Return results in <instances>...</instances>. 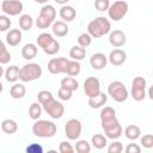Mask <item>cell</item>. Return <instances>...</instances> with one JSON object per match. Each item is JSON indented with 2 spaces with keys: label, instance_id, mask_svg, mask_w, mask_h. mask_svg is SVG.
Masks as SVG:
<instances>
[{
  "label": "cell",
  "instance_id": "7a4b0ae2",
  "mask_svg": "<svg viewBox=\"0 0 153 153\" xmlns=\"http://www.w3.org/2000/svg\"><path fill=\"white\" fill-rule=\"evenodd\" d=\"M110 31H111L110 20L103 16L92 19L87 24V32L93 38H100V37L110 33Z\"/></svg>",
  "mask_w": 153,
  "mask_h": 153
},
{
  "label": "cell",
  "instance_id": "5bb4252c",
  "mask_svg": "<svg viewBox=\"0 0 153 153\" xmlns=\"http://www.w3.org/2000/svg\"><path fill=\"white\" fill-rule=\"evenodd\" d=\"M24 6L20 0H2L1 11L7 16H18L22 13Z\"/></svg>",
  "mask_w": 153,
  "mask_h": 153
},
{
  "label": "cell",
  "instance_id": "4fadbf2b",
  "mask_svg": "<svg viewBox=\"0 0 153 153\" xmlns=\"http://www.w3.org/2000/svg\"><path fill=\"white\" fill-rule=\"evenodd\" d=\"M69 60L66 57H54L48 62V71L51 74H66Z\"/></svg>",
  "mask_w": 153,
  "mask_h": 153
},
{
  "label": "cell",
  "instance_id": "9a60e30c",
  "mask_svg": "<svg viewBox=\"0 0 153 153\" xmlns=\"http://www.w3.org/2000/svg\"><path fill=\"white\" fill-rule=\"evenodd\" d=\"M109 42L112 47L120 48L126 44L127 42V36L122 30H112L109 33Z\"/></svg>",
  "mask_w": 153,
  "mask_h": 153
},
{
  "label": "cell",
  "instance_id": "d6986e66",
  "mask_svg": "<svg viewBox=\"0 0 153 153\" xmlns=\"http://www.w3.org/2000/svg\"><path fill=\"white\" fill-rule=\"evenodd\" d=\"M51 31H53V35H55L56 37H65L68 33L69 27H68V25H67L66 22H63V20H56L51 25Z\"/></svg>",
  "mask_w": 153,
  "mask_h": 153
},
{
  "label": "cell",
  "instance_id": "e575fe53",
  "mask_svg": "<svg viewBox=\"0 0 153 153\" xmlns=\"http://www.w3.org/2000/svg\"><path fill=\"white\" fill-rule=\"evenodd\" d=\"M11 54H10V51L7 50V48H6V45H5V43H1V50H0V62L2 63V65H6V63H8L10 61H11Z\"/></svg>",
  "mask_w": 153,
  "mask_h": 153
},
{
  "label": "cell",
  "instance_id": "484cf974",
  "mask_svg": "<svg viewBox=\"0 0 153 153\" xmlns=\"http://www.w3.org/2000/svg\"><path fill=\"white\" fill-rule=\"evenodd\" d=\"M1 130L6 134H14L18 130V123L14 120L6 118L1 122Z\"/></svg>",
  "mask_w": 153,
  "mask_h": 153
},
{
  "label": "cell",
  "instance_id": "74e56055",
  "mask_svg": "<svg viewBox=\"0 0 153 153\" xmlns=\"http://www.w3.org/2000/svg\"><path fill=\"white\" fill-rule=\"evenodd\" d=\"M140 143L142 147H145L147 149L153 148V135L152 134H145L143 136H141Z\"/></svg>",
  "mask_w": 153,
  "mask_h": 153
},
{
  "label": "cell",
  "instance_id": "277c9868",
  "mask_svg": "<svg viewBox=\"0 0 153 153\" xmlns=\"http://www.w3.org/2000/svg\"><path fill=\"white\" fill-rule=\"evenodd\" d=\"M36 43L43 49L47 55H55L60 50V43L49 32H42L41 35H38L36 38Z\"/></svg>",
  "mask_w": 153,
  "mask_h": 153
},
{
  "label": "cell",
  "instance_id": "bcb514c9",
  "mask_svg": "<svg viewBox=\"0 0 153 153\" xmlns=\"http://www.w3.org/2000/svg\"><path fill=\"white\" fill-rule=\"evenodd\" d=\"M54 1H55L56 4H59V5H62V6H63V5H67V2H68L69 0H54Z\"/></svg>",
  "mask_w": 153,
  "mask_h": 153
},
{
  "label": "cell",
  "instance_id": "ac0fdd59",
  "mask_svg": "<svg viewBox=\"0 0 153 153\" xmlns=\"http://www.w3.org/2000/svg\"><path fill=\"white\" fill-rule=\"evenodd\" d=\"M59 14H60V18H61L63 22L68 23V22H73V20L75 19V17H76V11H75V8H74L73 6L63 5V6L60 8Z\"/></svg>",
  "mask_w": 153,
  "mask_h": 153
},
{
  "label": "cell",
  "instance_id": "d6a6232c",
  "mask_svg": "<svg viewBox=\"0 0 153 153\" xmlns=\"http://www.w3.org/2000/svg\"><path fill=\"white\" fill-rule=\"evenodd\" d=\"M74 148L78 153H90L91 152V143L87 140H78Z\"/></svg>",
  "mask_w": 153,
  "mask_h": 153
},
{
  "label": "cell",
  "instance_id": "f1b7e54d",
  "mask_svg": "<svg viewBox=\"0 0 153 153\" xmlns=\"http://www.w3.org/2000/svg\"><path fill=\"white\" fill-rule=\"evenodd\" d=\"M42 110H43V106L39 102H36V103H32L29 108V117L31 120H39L41 115H42Z\"/></svg>",
  "mask_w": 153,
  "mask_h": 153
},
{
  "label": "cell",
  "instance_id": "3957f363",
  "mask_svg": "<svg viewBox=\"0 0 153 153\" xmlns=\"http://www.w3.org/2000/svg\"><path fill=\"white\" fill-rule=\"evenodd\" d=\"M56 130H57L56 124L48 120H37L32 126L33 135L42 139L53 137L56 134Z\"/></svg>",
  "mask_w": 153,
  "mask_h": 153
},
{
  "label": "cell",
  "instance_id": "cb8c5ba5",
  "mask_svg": "<svg viewBox=\"0 0 153 153\" xmlns=\"http://www.w3.org/2000/svg\"><path fill=\"white\" fill-rule=\"evenodd\" d=\"M108 102V96L104 93V92H100L97 97H93V98H88V106L91 109H99L102 108L103 105H105V103Z\"/></svg>",
  "mask_w": 153,
  "mask_h": 153
},
{
  "label": "cell",
  "instance_id": "603a6c76",
  "mask_svg": "<svg viewBox=\"0 0 153 153\" xmlns=\"http://www.w3.org/2000/svg\"><path fill=\"white\" fill-rule=\"evenodd\" d=\"M37 55V45L35 43H26L23 48H22V56L23 59L30 61L33 60Z\"/></svg>",
  "mask_w": 153,
  "mask_h": 153
},
{
  "label": "cell",
  "instance_id": "ee69618b",
  "mask_svg": "<svg viewBox=\"0 0 153 153\" xmlns=\"http://www.w3.org/2000/svg\"><path fill=\"white\" fill-rule=\"evenodd\" d=\"M124 149L127 153H140L141 152V147L137 143H129Z\"/></svg>",
  "mask_w": 153,
  "mask_h": 153
},
{
  "label": "cell",
  "instance_id": "4316f807",
  "mask_svg": "<svg viewBox=\"0 0 153 153\" xmlns=\"http://www.w3.org/2000/svg\"><path fill=\"white\" fill-rule=\"evenodd\" d=\"M124 135L129 140H136L141 136V129L135 124H129L124 129Z\"/></svg>",
  "mask_w": 153,
  "mask_h": 153
},
{
  "label": "cell",
  "instance_id": "b9f144b4",
  "mask_svg": "<svg viewBox=\"0 0 153 153\" xmlns=\"http://www.w3.org/2000/svg\"><path fill=\"white\" fill-rule=\"evenodd\" d=\"M59 151L61 153H73L75 151V148L72 146V143H69L68 141H62L59 145Z\"/></svg>",
  "mask_w": 153,
  "mask_h": 153
},
{
  "label": "cell",
  "instance_id": "5b68a950",
  "mask_svg": "<svg viewBox=\"0 0 153 153\" xmlns=\"http://www.w3.org/2000/svg\"><path fill=\"white\" fill-rule=\"evenodd\" d=\"M56 18V10L53 5H44L41 8L39 16L36 18V26L38 29H47L55 22Z\"/></svg>",
  "mask_w": 153,
  "mask_h": 153
},
{
  "label": "cell",
  "instance_id": "f546056e",
  "mask_svg": "<svg viewBox=\"0 0 153 153\" xmlns=\"http://www.w3.org/2000/svg\"><path fill=\"white\" fill-rule=\"evenodd\" d=\"M106 143H108L106 136H104L103 134H94L91 137V145L96 149H103V148H105Z\"/></svg>",
  "mask_w": 153,
  "mask_h": 153
},
{
  "label": "cell",
  "instance_id": "60d3db41",
  "mask_svg": "<svg viewBox=\"0 0 153 153\" xmlns=\"http://www.w3.org/2000/svg\"><path fill=\"white\" fill-rule=\"evenodd\" d=\"M11 19L6 14L0 16V31H7L11 27Z\"/></svg>",
  "mask_w": 153,
  "mask_h": 153
},
{
  "label": "cell",
  "instance_id": "8fae6325",
  "mask_svg": "<svg viewBox=\"0 0 153 153\" xmlns=\"http://www.w3.org/2000/svg\"><path fill=\"white\" fill-rule=\"evenodd\" d=\"M82 131V124L78 118H71L65 124V134L68 140H78Z\"/></svg>",
  "mask_w": 153,
  "mask_h": 153
},
{
  "label": "cell",
  "instance_id": "ffe728a7",
  "mask_svg": "<svg viewBox=\"0 0 153 153\" xmlns=\"http://www.w3.org/2000/svg\"><path fill=\"white\" fill-rule=\"evenodd\" d=\"M22 42V31L19 29H12L6 33V43L10 47H17Z\"/></svg>",
  "mask_w": 153,
  "mask_h": 153
},
{
  "label": "cell",
  "instance_id": "d4e9b609",
  "mask_svg": "<svg viewBox=\"0 0 153 153\" xmlns=\"http://www.w3.org/2000/svg\"><path fill=\"white\" fill-rule=\"evenodd\" d=\"M86 56V48H82L80 47L79 44L78 45H73L69 50V57L72 60H76V61H81L84 60Z\"/></svg>",
  "mask_w": 153,
  "mask_h": 153
},
{
  "label": "cell",
  "instance_id": "7dc6e473",
  "mask_svg": "<svg viewBox=\"0 0 153 153\" xmlns=\"http://www.w3.org/2000/svg\"><path fill=\"white\" fill-rule=\"evenodd\" d=\"M37 4H47L49 0H35Z\"/></svg>",
  "mask_w": 153,
  "mask_h": 153
},
{
  "label": "cell",
  "instance_id": "6da1fadb",
  "mask_svg": "<svg viewBox=\"0 0 153 153\" xmlns=\"http://www.w3.org/2000/svg\"><path fill=\"white\" fill-rule=\"evenodd\" d=\"M99 117H100L102 128H103L106 137L116 140L122 135L123 129L116 117V111L114 110V108H111V106L103 108L100 110Z\"/></svg>",
  "mask_w": 153,
  "mask_h": 153
},
{
  "label": "cell",
  "instance_id": "836d02e7",
  "mask_svg": "<svg viewBox=\"0 0 153 153\" xmlns=\"http://www.w3.org/2000/svg\"><path fill=\"white\" fill-rule=\"evenodd\" d=\"M92 36L88 33V32H82V33H80L79 35V37H78V44L80 45V47H82V48H87L91 43H92Z\"/></svg>",
  "mask_w": 153,
  "mask_h": 153
},
{
  "label": "cell",
  "instance_id": "7c38bea8",
  "mask_svg": "<svg viewBox=\"0 0 153 153\" xmlns=\"http://www.w3.org/2000/svg\"><path fill=\"white\" fill-rule=\"evenodd\" d=\"M84 92L88 98L97 97L100 91V81L96 76H88L84 81Z\"/></svg>",
  "mask_w": 153,
  "mask_h": 153
},
{
  "label": "cell",
  "instance_id": "7402d4cb",
  "mask_svg": "<svg viewBox=\"0 0 153 153\" xmlns=\"http://www.w3.org/2000/svg\"><path fill=\"white\" fill-rule=\"evenodd\" d=\"M19 73H20V68L18 66H16V65H12V66L6 68V71L4 73V76H5L6 81L14 84L19 79Z\"/></svg>",
  "mask_w": 153,
  "mask_h": 153
},
{
  "label": "cell",
  "instance_id": "e0dca14e",
  "mask_svg": "<svg viewBox=\"0 0 153 153\" xmlns=\"http://www.w3.org/2000/svg\"><path fill=\"white\" fill-rule=\"evenodd\" d=\"M108 61L109 59L103 53H96L90 57V65L96 71H102L103 68H105L108 65Z\"/></svg>",
  "mask_w": 153,
  "mask_h": 153
},
{
  "label": "cell",
  "instance_id": "44dd1931",
  "mask_svg": "<svg viewBox=\"0 0 153 153\" xmlns=\"http://www.w3.org/2000/svg\"><path fill=\"white\" fill-rule=\"evenodd\" d=\"M26 94V87L22 82H14L10 88V96L14 99H22Z\"/></svg>",
  "mask_w": 153,
  "mask_h": 153
},
{
  "label": "cell",
  "instance_id": "8992f818",
  "mask_svg": "<svg viewBox=\"0 0 153 153\" xmlns=\"http://www.w3.org/2000/svg\"><path fill=\"white\" fill-rule=\"evenodd\" d=\"M42 67L36 63V62H29L26 65H24L20 68V73H19V79L23 82H29V81H33L37 80L42 76Z\"/></svg>",
  "mask_w": 153,
  "mask_h": 153
},
{
  "label": "cell",
  "instance_id": "4dcf8cb0",
  "mask_svg": "<svg viewBox=\"0 0 153 153\" xmlns=\"http://www.w3.org/2000/svg\"><path fill=\"white\" fill-rule=\"evenodd\" d=\"M80 71H81V66H80L79 61H76V60H69L66 74L69 75V76H75V75H78L80 73Z\"/></svg>",
  "mask_w": 153,
  "mask_h": 153
},
{
  "label": "cell",
  "instance_id": "ba28073f",
  "mask_svg": "<svg viewBox=\"0 0 153 153\" xmlns=\"http://www.w3.org/2000/svg\"><path fill=\"white\" fill-rule=\"evenodd\" d=\"M129 6L126 0H117L112 2L108 10V16L114 22H120L127 13H128Z\"/></svg>",
  "mask_w": 153,
  "mask_h": 153
},
{
  "label": "cell",
  "instance_id": "7bdbcfd3",
  "mask_svg": "<svg viewBox=\"0 0 153 153\" xmlns=\"http://www.w3.org/2000/svg\"><path fill=\"white\" fill-rule=\"evenodd\" d=\"M25 151H26L27 153H42V152H43V148H42V146L38 145V143H31V145H29V146L25 148Z\"/></svg>",
  "mask_w": 153,
  "mask_h": 153
},
{
  "label": "cell",
  "instance_id": "ab89813d",
  "mask_svg": "<svg viewBox=\"0 0 153 153\" xmlns=\"http://www.w3.org/2000/svg\"><path fill=\"white\" fill-rule=\"evenodd\" d=\"M122 151H123V145L120 141H112L108 147L109 153H121Z\"/></svg>",
  "mask_w": 153,
  "mask_h": 153
},
{
  "label": "cell",
  "instance_id": "83f0119b",
  "mask_svg": "<svg viewBox=\"0 0 153 153\" xmlns=\"http://www.w3.org/2000/svg\"><path fill=\"white\" fill-rule=\"evenodd\" d=\"M18 23H19V27H20L22 30L29 31V30H31L32 26H33V18H32L30 14H22V16L19 17Z\"/></svg>",
  "mask_w": 153,
  "mask_h": 153
},
{
  "label": "cell",
  "instance_id": "f6af8a7d",
  "mask_svg": "<svg viewBox=\"0 0 153 153\" xmlns=\"http://www.w3.org/2000/svg\"><path fill=\"white\" fill-rule=\"evenodd\" d=\"M148 97H149L151 100H153V85L148 88Z\"/></svg>",
  "mask_w": 153,
  "mask_h": 153
},
{
  "label": "cell",
  "instance_id": "1f68e13d",
  "mask_svg": "<svg viewBox=\"0 0 153 153\" xmlns=\"http://www.w3.org/2000/svg\"><path fill=\"white\" fill-rule=\"evenodd\" d=\"M61 86H63V87H67V88H69V90H72L73 92L74 91H76L78 90V87H79V82L73 78V76H65L62 80H61Z\"/></svg>",
  "mask_w": 153,
  "mask_h": 153
},
{
  "label": "cell",
  "instance_id": "8d00e7d4",
  "mask_svg": "<svg viewBox=\"0 0 153 153\" xmlns=\"http://www.w3.org/2000/svg\"><path fill=\"white\" fill-rule=\"evenodd\" d=\"M94 8L99 12H105L110 7V0H94Z\"/></svg>",
  "mask_w": 153,
  "mask_h": 153
},
{
  "label": "cell",
  "instance_id": "f35d334b",
  "mask_svg": "<svg viewBox=\"0 0 153 153\" xmlns=\"http://www.w3.org/2000/svg\"><path fill=\"white\" fill-rule=\"evenodd\" d=\"M51 97H54L53 96V93L50 92V91H48V90H42V91H39L38 93H37V99H38V102L41 103V104H43V103H45L48 99H50Z\"/></svg>",
  "mask_w": 153,
  "mask_h": 153
},
{
  "label": "cell",
  "instance_id": "2e32d148",
  "mask_svg": "<svg viewBox=\"0 0 153 153\" xmlns=\"http://www.w3.org/2000/svg\"><path fill=\"white\" fill-rule=\"evenodd\" d=\"M108 59H109V62H110L112 66L118 67V66H121V65H123V63L126 62V60H127V54H126L124 50L117 48V49H114V50L110 51Z\"/></svg>",
  "mask_w": 153,
  "mask_h": 153
},
{
  "label": "cell",
  "instance_id": "d590c367",
  "mask_svg": "<svg viewBox=\"0 0 153 153\" xmlns=\"http://www.w3.org/2000/svg\"><path fill=\"white\" fill-rule=\"evenodd\" d=\"M57 96H59V98L61 100H69L72 98V96H73V91L67 88V87L61 86L59 88V91H57Z\"/></svg>",
  "mask_w": 153,
  "mask_h": 153
},
{
  "label": "cell",
  "instance_id": "30bf717a",
  "mask_svg": "<svg viewBox=\"0 0 153 153\" xmlns=\"http://www.w3.org/2000/svg\"><path fill=\"white\" fill-rule=\"evenodd\" d=\"M130 96L134 100L141 102L146 97V79L143 76H135L131 81Z\"/></svg>",
  "mask_w": 153,
  "mask_h": 153
},
{
  "label": "cell",
  "instance_id": "9c48e42d",
  "mask_svg": "<svg viewBox=\"0 0 153 153\" xmlns=\"http://www.w3.org/2000/svg\"><path fill=\"white\" fill-rule=\"evenodd\" d=\"M43 110L51 117V118H61L65 114V106L61 102H57L54 97H51L50 99H48L45 103L42 104Z\"/></svg>",
  "mask_w": 153,
  "mask_h": 153
},
{
  "label": "cell",
  "instance_id": "52a82bcc",
  "mask_svg": "<svg viewBox=\"0 0 153 153\" xmlns=\"http://www.w3.org/2000/svg\"><path fill=\"white\" fill-rule=\"evenodd\" d=\"M108 94L112 98V100L117 102V103H123L127 100L129 92L127 90V87L124 86V84L120 80H115L111 81L108 86Z\"/></svg>",
  "mask_w": 153,
  "mask_h": 153
}]
</instances>
